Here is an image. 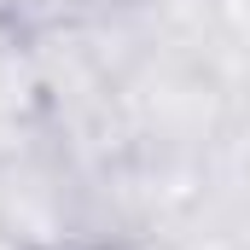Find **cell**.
Segmentation results:
<instances>
[{
    "label": "cell",
    "instance_id": "6da1fadb",
    "mask_svg": "<svg viewBox=\"0 0 250 250\" xmlns=\"http://www.w3.org/2000/svg\"><path fill=\"white\" fill-rule=\"evenodd\" d=\"M0 250H35V245H29V239H18L12 227H0Z\"/></svg>",
    "mask_w": 250,
    "mask_h": 250
},
{
    "label": "cell",
    "instance_id": "7a4b0ae2",
    "mask_svg": "<svg viewBox=\"0 0 250 250\" xmlns=\"http://www.w3.org/2000/svg\"><path fill=\"white\" fill-rule=\"evenodd\" d=\"M35 250H53V245H35ZM64 250H134V245H64Z\"/></svg>",
    "mask_w": 250,
    "mask_h": 250
}]
</instances>
